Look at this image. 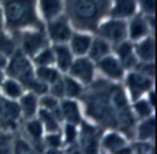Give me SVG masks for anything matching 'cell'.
<instances>
[{
  "mask_svg": "<svg viewBox=\"0 0 157 154\" xmlns=\"http://www.w3.org/2000/svg\"><path fill=\"white\" fill-rule=\"evenodd\" d=\"M0 7L3 15V28L13 35L28 28L43 27L36 10V0H0Z\"/></svg>",
  "mask_w": 157,
  "mask_h": 154,
  "instance_id": "6da1fadb",
  "label": "cell"
},
{
  "mask_svg": "<svg viewBox=\"0 0 157 154\" xmlns=\"http://www.w3.org/2000/svg\"><path fill=\"white\" fill-rule=\"evenodd\" d=\"M108 10L109 0H65V15L75 30L93 33L108 17Z\"/></svg>",
  "mask_w": 157,
  "mask_h": 154,
  "instance_id": "7a4b0ae2",
  "label": "cell"
},
{
  "mask_svg": "<svg viewBox=\"0 0 157 154\" xmlns=\"http://www.w3.org/2000/svg\"><path fill=\"white\" fill-rule=\"evenodd\" d=\"M99 154H134V143L119 129H103L99 134Z\"/></svg>",
  "mask_w": 157,
  "mask_h": 154,
  "instance_id": "3957f363",
  "label": "cell"
},
{
  "mask_svg": "<svg viewBox=\"0 0 157 154\" xmlns=\"http://www.w3.org/2000/svg\"><path fill=\"white\" fill-rule=\"evenodd\" d=\"M3 71H5L7 76H12V78L18 80L25 86V89H27L28 83L35 78V66H33L32 60L27 55H23L20 50H15L8 57Z\"/></svg>",
  "mask_w": 157,
  "mask_h": 154,
  "instance_id": "277c9868",
  "label": "cell"
},
{
  "mask_svg": "<svg viewBox=\"0 0 157 154\" xmlns=\"http://www.w3.org/2000/svg\"><path fill=\"white\" fill-rule=\"evenodd\" d=\"M121 86L126 91L129 101H134L139 100V98H144L149 89L154 88V78L146 76L136 70H129L126 71L124 78L121 81Z\"/></svg>",
  "mask_w": 157,
  "mask_h": 154,
  "instance_id": "5b68a950",
  "label": "cell"
},
{
  "mask_svg": "<svg viewBox=\"0 0 157 154\" xmlns=\"http://www.w3.org/2000/svg\"><path fill=\"white\" fill-rule=\"evenodd\" d=\"M46 45H50V43H48V38L45 35L43 27L28 28V30H23V32L17 33V46L28 58H32L36 51H40Z\"/></svg>",
  "mask_w": 157,
  "mask_h": 154,
  "instance_id": "8992f818",
  "label": "cell"
},
{
  "mask_svg": "<svg viewBox=\"0 0 157 154\" xmlns=\"http://www.w3.org/2000/svg\"><path fill=\"white\" fill-rule=\"evenodd\" d=\"M94 35L104 38L106 41H109L111 45H116L119 41L127 38V27H126V20L122 18H114V17H106L99 22V25L96 27Z\"/></svg>",
  "mask_w": 157,
  "mask_h": 154,
  "instance_id": "52a82bcc",
  "label": "cell"
},
{
  "mask_svg": "<svg viewBox=\"0 0 157 154\" xmlns=\"http://www.w3.org/2000/svg\"><path fill=\"white\" fill-rule=\"evenodd\" d=\"M126 27H127V40L131 41L142 40L149 35H154L155 15H142L137 12L136 15L126 20Z\"/></svg>",
  "mask_w": 157,
  "mask_h": 154,
  "instance_id": "ba28073f",
  "label": "cell"
},
{
  "mask_svg": "<svg viewBox=\"0 0 157 154\" xmlns=\"http://www.w3.org/2000/svg\"><path fill=\"white\" fill-rule=\"evenodd\" d=\"M43 30H45L46 38H48V43L55 45V43H68L75 28L71 25V22L68 20V17L63 14L60 17H55V18L45 22Z\"/></svg>",
  "mask_w": 157,
  "mask_h": 154,
  "instance_id": "9c48e42d",
  "label": "cell"
},
{
  "mask_svg": "<svg viewBox=\"0 0 157 154\" xmlns=\"http://www.w3.org/2000/svg\"><path fill=\"white\" fill-rule=\"evenodd\" d=\"M66 75L75 78L76 81H79L84 86H90L93 81L98 78L96 63L88 57H75L71 66L68 68Z\"/></svg>",
  "mask_w": 157,
  "mask_h": 154,
  "instance_id": "30bf717a",
  "label": "cell"
},
{
  "mask_svg": "<svg viewBox=\"0 0 157 154\" xmlns=\"http://www.w3.org/2000/svg\"><path fill=\"white\" fill-rule=\"evenodd\" d=\"M96 71H98V78H103L106 81H109V83H121L126 75V68L113 55V51L108 57L96 61Z\"/></svg>",
  "mask_w": 157,
  "mask_h": 154,
  "instance_id": "8fae6325",
  "label": "cell"
},
{
  "mask_svg": "<svg viewBox=\"0 0 157 154\" xmlns=\"http://www.w3.org/2000/svg\"><path fill=\"white\" fill-rule=\"evenodd\" d=\"M58 116H60L61 123L78 124L79 126L84 121V113H83L81 101H79V100H73V98H63V100H60Z\"/></svg>",
  "mask_w": 157,
  "mask_h": 154,
  "instance_id": "7c38bea8",
  "label": "cell"
},
{
  "mask_svg": "<svg viewBox=\"0 0 157 154\" xmlns=\"http://www.w3.org/2000/svg\"><path fill=\"white\" fill-rule=\"evenodd\" d=\"M18 132L23 136L25 139L30 141L33 146H36L41 151V139H43L45 129H43V126H41V123L38 121L36 116L30 118V119H23V121L20 123Z\"/></svg>",
  "mask_w": 157,
  "mask_h": 154,
  "instance_id": "4fadbf2b",
  "label": "cell"
},
{
  "mask_svg": "<svg viewBox=\"0 0 157 154\" xmlns=\"http://www.w3.org/2000/svg\"><path fill=\"white\" fill-rule=\"evenodd\" d=\"M113 55L122 63L126 71L132 70L136 63H137V58H136V53H134V41L127 40V38L113 45Z\"/></svg>",
  "mask_w": 157,
  "mask_h": 154,
  "instance_id": "5bb4252c",
  "label": "cell"
},
{
  "mask_svg": "<svg viewBox=\"0 0 157 154\" xmlns=\"http://www.w3.org/2000/svg\"><path fill=\"white\" fill-rule=\"evenodd\" d=\"M155 136V116L137 119L132 131V141L137 143H154Z\"/></svg>",
  "mask_w": 157,
  "mask_h": 154,
  "instance_id": "9a60e30c",
  "label": "cell"
},
{
  "mask_svg": "<svg viewBox=\"0 0 157 154\" xmlns=\"http://www.w3.org/2000/svg\"><path fill=\"white\" fill-rule=\"evenodd\" d=\"M93 40L91 32H83V30H73L70 40H68V46H70L71 53L75 57H86L88 50H90Z\"/></svg>",
  "mask_w": 157,
  "mask_h": 154,
  "instance_id": "2e32d148",
  "label": "cell"
},
{
  "mask_svg": "<svg viewBox=\"0 0 157 154\" xmlns=\"http://www.w3.org/2000/svg\"><path fill=\"white\" fill-rule=\"evenodd\" d=\"M136 14H137V0H109V17L127 20Z\"/></svg>",
  "mask_w": 157,
  "mask_h": 154,
  "instance_id": "e0dca14e",
  "label": "cell"
},
{
  "mask_svg": "<svg viewBox=\"0 0 157 154\" xmlns=\"http://www.w3.org/2000/svg\"><path fill=\"white\" fill-rule=\"evenodd\" d=\"M36 10L41 22L45 23L65 14V0H36Z\"/></svg>",
  "mask_w": 157,
  "mask_h": 154,
  "instance_id": "ac0fdd59",
  "label": "cell"
},
{
  "mask_svg": "<svg viewBox=\"0 0 157 154\" xmlns=\"http://www.w3.org/2000/svg\"><path fill=\"white\" fill-rule=\"evenodd\" d=\"M17 103H18L20 114H22V121L23 119L35 118L38 114V109H40V96L35 95V93L25 89V93L17 100Z\"/></svg>",
  "mask_w": 157,
  "mask_h": 154,
  "instance_id": "d6986e66",
  "label": "cell"
},
{
  "mask_svg": "<svg viewBox=\"0 0 157 154\" xmlns=\"http://www.w3.org/2000/svg\"><path fill=\"white\" fill-rule=\"evenodd\" d=\"M134 53L137 61H155V37L149 35L134 41Z\"/></svg>",
  "mask_w": 157,
  "mask_h": 154,
  "instance_id": "ffe728a7",
  "label": "cell"
},
{
  "mask_svg": "<svg viewBox=\"0 0 157 154\" xmlns=\"http://www.w3.org/2000/svg\"><path fill=\"white\" fill-rule=\"evenodd\" d=\"M52 50H53V60H55L53 65L61 73H66L68 68L71 66V63L75 60V55L71 53L68 43H55V45H52Z\"/></svg>",
  "mask_w": 157,
  "mask_h": 154,
  "instance_id": "44dd1931",
  "label": "cell"
},
{
  "mask_svg": "<svg viewBox=\"0 0 157 154\" xmlns=\"http://www.w3.org/2000/svg\"><path fill=\"white\" fill-rule=\"evenodd\" d=\"M23 93H25V86L18 80L12 78V76H7V75L3 76L2 83H0V96L2 98L17 101Z\"/></svg>",
  "mask_w": 157,
  "mask_h": 154,
  "instance_id": "7402d4cb",
  "label": "cell"
},
{
  "mask_svg": "<svg viewBox=\"0 0 157 154\" xmlns=\"http://www.w3.org/2000/svg\"><path fill=\"white\" fill-rule=\"evenodd\" d=\"M113 51V45L109 41H106L104 38L98 37L93 33V40H91V45H90V50H88V58H91L93 61H99L101 58L108 57L109 53Z\"/></svg>",
  "mask_w": 157,
  "mask_h": 154,
  "instance_id": "603a6c76",
  "label": "cell"
},
{
  "mask_svg": "<svg viewBox=\"0 0 157 154\" xmlns=\"http://www.w3.org/2000/svg\"><path fill=\"white\" fill-rule=\"evenodd\" d=\"M38 121L41 123L45 132H52V131H60L61 129V119L56 113L53 111H46V109H38V114H36Z\"/></svg>",
  "mask_w": 157,
  "mask_h": 154,
  "instance_id": "cb8c5ba5",
  "label": "cell"
},
{
  "mask_svg": "<svg viewBox=\"0 0 157 154\" xmlns=\"http://www.w3.org/2000/svg\"><path fill=\"white\" fill-rule=\"evenodd\" d=\"M86 86L81 85L79 81H76L75 78L68 76L66 73H63V98H73V100H81Z\"/></svg>",
  "mask_w": 157,
  "mask_h": 154,
  "instance_id": "d4e9b609",
  "label": "cell"
},
{
  "mask_svg": "<svg viewBox=\"0 0 157 154\" xmlns=\"http://www.w3.org/2000/svg\"><path fill=\"white\" fill-rule=\"evenodd\" d=\"M129 108H131V114H132V118L137 121V119H144V118L154 116L155 106H152L146 98H139V100L131 101Z\"/></svg>",
  "mask_w": 157,
  "mask_h": 154,
  "instance_id": "484cf974",
  "label": "cell"
},
{
  "mask_svg": "<svg viewBox=\"0 0 157 154\" xmlns=\"http://www.w3.org/2000/svg\"><path fill=\"white\" fill-rule=\"evenodd\" d=\"M61 75L63 73L55 65H52V66H35V76L40 81H43L46 86H50L52 83H55Z\"/></svg>",
  "mask_w": 157,
  "mask_h": 154,
  "instance_id": "4316f807",
  "label": "cell"
},
{
  "mask_svg": "<svg viewBox=\"0 0 157 154\" xmlns=\"http://www.w3.org/2000/svg\"><path fill=\"white\" fill-rule=\"evenodd\" d=\"M12 154H40V149L33 146L28 139H25L18 131L13 136V151Z\"/></svg>",
  "mask_w": 157,
  "mask_h": 154,
  "instance_id": "83f0119b",
  "label": "cell"
},
{
  "mask_svg": "<svg viewBox=\"0 0 157 154\" xmlns=\"http://www.w3.org/2000/svg\"><path fill=\"white\" fill-rule=\"evenodd\" d=\"M15 50H18L17 46V35L7 32L5 28L0 30V53H3L5 57H10Z\"/></svg>",
  "mask_w": 157,
  "mask_h": 154,
  "instance_id": "f1b7e54d",
  "label": "cell"
},
{
  "mask_svg": "<svg viewBox=\"0 0 157 154\" xmlns=\"http://www.w3.org/2000/svg\"><path fill=\"white\" fill-rule=\"evenodd\" d=\"M61 138L65 143V148H73L78 143V136H79V126L78 124H68L63 123L61 124Z\"/></svg>",
  "mask_w": 157,
  "mask_h": 154,
  "instance_id": "f546056e",
  "label": "cell"
},
{
  "mask_svg": "<svg viewBox=\"0 0 157 154\" xmlns=\"http://www.w3.org/2000/svg\"><path fill=\"white\" fill-rule=\"evenodd\" d=\"M33 66H52L55 63L53 60V50H52V45H46L43 46L40 51H36L35 55L30 58Z\"/></svg>",
  "mask_w": 157,
  "mask_h": 154,
  "instance_id": "4dcf8cb0",
  "label": "cell"
},
{
  "mask_svg": "<svg viewBox=\"0 0 157 154\" xmlns=\"http://www.w3.org/2000/svg\"><path fill=\"white\" fill-rule=\"evenodd\" d=\"M52 148V149H65V143L61 138V131H52L45 132L43 139H41V149Z\"/></svg>",
  "mask_w": 157,
  "mask_h": 154,
  "instance_id": "1f68e13d",
  "label": "cell"
},
{
  "mask_svg": "<svg viewBox=\"0 0 157 154\" xmlns=\"http://www.w3.org/2000/svg\"><path fill=\"white\" fill-rule=\"evenodd\" d=\"M58 106H60V98L50 95V93H45V95L40 96V108L41 109L53 111V113L58 114Z\"/></svg>",
  "mask_w": 157,
  "mask_h": 154,
  "instance_id": "d6a6232c",
  "label": "cell"
},
{
  "mask_svg": "<svg viewBox=\"0 0 157 154\" xmlns=\"http://www.w3.org/2000/svg\"><path fill=\"white\" fill-rule=\"evenodd\" d=\"M13 136L15 132L0 131V154H12V151H13Z\"/></svg>",
  "mask_w": 157,
  "mask_h": 154,
  "instance_id": "836d02e7",
  "label": "cell"
},
{
  "mask_svg": "<svg viewBox=\"0 0 157 154\" xmlns=\"http://www.w3.org/2000/svg\"><path fill=\"white\" fill-rule=\"evenodd\" d=\"M132 70L146 76H151V78H155V61H137Z\"/></svg>",
  "mask_w": 157,
  "mask_h": 154,
  "instance_id": "e575fe53",
  "label": "cell"
},
{
  "mask_svg": "<svg viewBox=\"0 0 157 154\" xmlns=\"http://www.w3.org/2000/svg\"><path fill=\"white\" fill-rule=\"evenodd\" d=\"M137 12L142 15H155V0H137Z\"/></svg>",
  "mask_w": 157,
  "mask_h": 154,
  "instance_id": "d590c367",
  "label": "cell"
},
{
  "mask_svg": "<svg viewBox=\"0 0 157 154\" xmlns=\"http://www.w3.org/2000/svg\"><path fill=\"white\" fill-rule=\"evenodd\" d=\"M7 60H8V57H5V55H3V53H0V70H5Z\"/></svg>",
  "mask_w": 157,
  "mask_h": 154,
  "instance_id": "8d00e7d4",
  "label": "cell"
},
{
  "mask_svg": "<svg viewBox=\"0 0 157 154\" xmlns=\"http://www.w3.org/2000/svg\"><path fill=\"white\" fill-rule=\"evenodd\" d=\"M61 154H81V152H79V151H73V152H71V149L65 148V149H63V152H61Z\"/></svg>",
  "mask_w": 157,
  "mask_h": 154,
  "instance_id": "74e56055",
  "label": "cell"
},
{
  "mask_svg": "<svg viewBox=\"0 0 157 154\" xmlns=\"http://www.w3.org/2000/svg\"><path fill=\"white\" fill-rule=\"evenodd\" d=\"M3 28V15H2V7H0V30Z\"/></svg>",
  "mask_w": 157,
  "mask_h": 154,
  "instance_id": "f35d334b",
  "label": "cell"
},
{
  "mask_svg": "<svg viewBox=\"0 0 157 154\" xmlns=\"http://www.w3.org/2000/svg\"><path fill=\"white\" fill-rule=\"evenodd\" d=\"M3 76H5V71H3V70H0V83H2Z\"/></svg>",
  "mask_w": 157,
  "mask_h": 154,
  "instance_id": "ab89813d",
  "label": "cell"
}]
</instances>
